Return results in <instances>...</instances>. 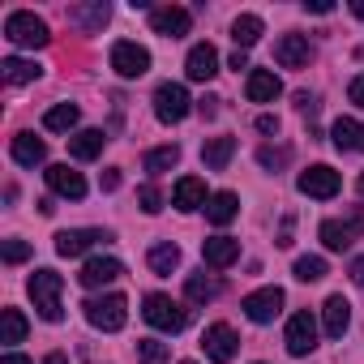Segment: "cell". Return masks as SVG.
<instances>
[{
  "label": "cell",
  "mask_w": 364,
  "mask_h": 364,
  "mask_svg": "<svg viewBox=\"0 0 364 364\" xmlns=\"http://www.w3.org/2000/svg\"><path fill=\"white\" fill-rule=\"evenodd\" d=\"M141 317L154 326V330H163V334H180L189 326V309L180 304V300H171V296H163V291H150L146 300H141Z\"/></svg>",
  "instance_id": "cell-1"
},
{
  "label": "cell",
  "mask_w": 364,
  "mask_h": 364,
  "mask_svg": "<svg viewBox=\"0 0 364 364\" xmlns=\"http://www.w3.org/2000/svg\"><path fill=\"white\" fill-rule=\"evenodd\" d=\"M26 287H31L35 313H39L43 321H52V326H56V321L65 317V304H60V287H65V279H60L56 270H48V266H43V270H35V274H31V283H26Z\"/></svg>",
  "instance_id": "cell-2"
},
{
  "label": "cell",
  "mask_w": 364,
  "mask_h": 364,
  "mask_svg": "<svg viewBox=\"0 0 364 364\" xmlns=\"http://www.w3.org/2000/svg\"><path fill=\"white\" fill-rule=\"evenodd\" d=\"M82 309H86V321H90L95 330H107V334L124 330V321H129V300H124L120 291H107V296H90Z\"/></svg>",
  "instance_id": "cell-3"
},
{
  "label": "cell",
  "mask_w": 364,
  "mask_h": 364,
  "mask_svg": "<svg viewBox=\"0 0 364 364\" xmlns=\"http://www.w3.org/2000/svg\"><path fill=\"white\" fill-rule=\"evenodd\" d=\"M5 39H9L14 48H48V43H52V31H48V22L35 18L31 9H18V14L5 18Z\"/></svg>",
  "instance_id": "cell-4"
},
{
  "label": "cell",
  "mask_w": 364,
  "mask_h": 364,
  "mask_svg": "<svg viewBox=\"0 0 364 364\" xmlns=\"http://www.w3.org/2000/svg\"><path fill=\"white\" fill-rule=\"evenodd\" d=\"M317 236H321V245H326L330 253L351 249V240H360V236H364V206H351L343 219H326Z\"/></svg>",
  "instance_id": "cell-5"
},
{
  "label": "cell",
  "mask_w": 364,
  "mask_h": 364,
  "mask_svg": "<svg viewBox=\"0 0 364 364\" xmlns=\"http://www.w3.org/2000/svg\"><path fill=\"white\" fill-rule=\"evenodd\" d=\"M193 112V99H189V90L180 86V82H163L159 90H154V116L163 120V124H180Z\"/></svg>",
  "instance_id": "cell-6"
},
{
  "label": "cell",
  "mask_w": 364,
  "mask_h": 364,
  "mask_svg": "<svg viewBox=\"0 0 364 364\" xmlns=\"http://www.w3.org/2000/svg\"><path fill=\"white\" fill-rule=\"evenodd\" d=\"M296 189L304 193V198H317V202H330L338 189H343V176L334 171V167H326V163H313L309 171H300V180H296Z\"/></svg>",
  "instance_id": "cell-7"
},
{
  "label": "cell",
  "mask_w": 364,
  "mask_h": 364,
  "mask_svg": "<svg viewBox=\"0 0 364 364\" xmlns=\"http://www.w3.org/2000/svg\"><path fill=\"white\" fill-rule=\"evenodd\" d=\"M202 347H206V360H210V364H232L236 351H240V334H236L228 321H215V326H206Z\"/></svg>",
  "instance_id": "cell-8"
},
{
  "label": "cell",
  "mask_w": 364,
  "mask_h": 364,
  "mask_svg": "<svg viewBox=\"0 0 364 364\" xmlns=\"http://www.w3.org/2000/svg\"><path fill=\"white\" fill-rule=\"evenodd\" d=\"M150 31L163 39H180V35L193 31V14L180 9V5H159V9H150Z\"/></svg>",
  "instance_id": "cell-9"
},
{
  "label": "cell",
  "mask_w": 364,
  "mask_h": 364,
  "mask_svg": "<svg viewBox=\"0 0 364 364\" xmlns=\"http://www.w3.org/2000/svg\"><path fill=\"white\" fill-rule=\"evenodd\" d=\"M240 309H245V317H249V321L270 326V321L279 317V309H283V287H262V291H249Z\"/></svg>",
  "instance_id": "cell-10"
},
{
  "label": "cell",
  "mask_w": 364,
  "mask_h": 364,
  "mask_svg": "<svg viewBox=\"0 0 364 364\" xmlns=\"http://www.w3.org/2000/svg\"><path fill=\"white\" fill-rule=\"evenodd\" d=\"M283 343H287V351H291V355H309V351L317 347V317H313L309 309H304V313H291Z\"/></svg>",
  "instance_id": "cell-11"
},
{
  "label": "cell",
  "mask_w": 364,
  "mask_h": 364,
  "mask_svg": "<svg viewBox=\"0 0 364 364\" xmlns=\"http://www.w3.org/2000/svg\"><path fill=\"white\" fill-rule=\"evenodd\" d=\"M112 69H116L120 77H141V73L150 69V52H146L141 43L120 39V43H112Z\"/></svg>",
  "instance_id": "cell-12"
},
{
  "label": "cell",
  "mask_w": 364,
  "mask_h": 364,
  "mask_svg": "<svg viewBox=\"0 0 364 364\" xmlns=\"http://www.w3.org/2000/svg\"><path fill=\"white\" fill-rule=\"evenodd\" d=\"M99 240H112V232H99V228H69V232H56V253H60V257H82V253H90Z\"/></svg>",
  "instance_id": "cell-13"
},
{
  "label": "cell",
  "mask_w": 364,
  "mask_h": 364,
  "mask_svg": "<svg viewBox=\"0 0 364 364\" xmlns=\"http://www.w3.org/2000/svg\"><path fill=\"white\" fill-rule=\"evenodd\" d=\"M43 176H48V189H52L56 198H69V202H82V198H86V180H82V171H73L69 163H56V167H48Z\"/></svg>",
  "instance_id": "cell-14"
},
{
  "label": "cell",
  "mask_w": 364,
  "mask_h": 364,
  "mask_svg": "<svg viewBox=\"0 0 364 364\" xmlns=\"http://www.w3.org/2000/svg\"><path fill=\"white\" fill-rule=\"evenodd\" d=\"M274 60H279L283 69H304V65L313 60V43H309V35H283V39L274 43Z\"/></svg>",
  "instance_id": "cell-15"
},
{
  "label": "cell",
  "mask_w": 364,
  "mask_h": 364,
  "mask_svg": "<svg viewBox=\"0 0 364 364\" xmlns=\"http://www.w3.org/2000/svg\"><path fill=\"white\" fill-rule=\"evenodd\" d=\"M185 73H189V82H210V77L219 73V52H215V43H193L189 56H185Z\"/></svg>",
  "instance_id": "cell-16"
},
{
  "label": "cell",
  "mask_w": 364,
  "mask_h": 364,
  "mask_svg": "<svg viewBox=\"0 0 364 364\" xmlns=\"http://www.w3.org/2000/svg\"><path fill=\"white\" fill-rule=\"evenodd\" d=\"M120 274H124V266H120L116 257H90V262L82 266L77 283H82L86 291H95V287H107V283H116Z\"/></svg>",
  "instance_id": "cell-17"
},
{
  "label": "cell",
  "mask_w": 364,
  "mask_h": 364,
  "mask_svg": "<svg viewBox=\"0 0 364 364\" xmlns=\"http://www.w3.org/2000/svg\"><path fill=\"white\" fill-rule=\"evenodd\" d=\"M210 198H206V180L202 176H180L176 180V189H171V206L176 210H198V206H206Z\"/></svg>",
  "instance_id": "cell-18"
},
{
  "label": "cell",
  "mask_w": 364,
  "mask_h": 364,
  "mask_svg": "<svg viewBox=\"0 0 364 364\" xmlns=\"http://www.w3.org/2000/svg\"><path fill=\"white\" fill-rule=\"evenodd\" d=\"M202 257H206L210 270H228V266H236V257H240V240H232V236H210V240H202Z\"/></svg>",
  "instance_id": "cell-19"
},
{
  "label": "cell",
  "mask_w": 364,
  "mask_h": 364,
  "mask_svg": "<svg viewBox=\"0 0 364 364\" xmlns=\"http://www.w3.org/2000/svg\"><path fill=\"white\" fill-rule=\"evenodd\" d=\"M245 95H249V103H274L283 95V82L270 69H253L249 82H245Z\"/></svg>",
  "instance_id": "cell-20"
},
{
  "label": "cell",
  "mask_w": 364,
  "mask_h": 364,
  "mask_svg": "<svg viewBox=\"0 0 364 364\" xmlns=\"http://www.w3.org/2000/svg\"><path fill=\"white\" fill-rule=\"evenodd\" d=\"M9 150H14V163H18V167H39V163L48 159V141L35 137V133H18Z\"/></svg>",
  "instance_id": "cell-21"
},
{
  "label": "cell",
  "mask_w": 364,
  "mask_h": 364,
  "mask_svg": "<svg viewBox=\"0 0 364 364\" xmlns=\"http://www.w3.org/2000/svg\"><path fill=\"white\" fill-rule=\"evenodd\" d=\"M321 326H326L330 338H343L347 326H351V304H347L343 296H330V300L321 304Z\"/></svg>",
  "instance_id": "cell-22"
},
{
  "label": "cell",
  "mask_w": 364,
  "mask_h": 364,
  "mask_svg": "<svg viewBox=\"0 0 364 364\" xmlns=\"http://www.w3.org/2000/svg\"><path fill=\"white\" fill-rule=\"evenodd\" d=\"M103 146H107V133H103V129H82V133H73V137H69V154H73V159H82V163L99 159V154H103Z\"/></svg>",
  "instance_id": "cell-23"
},
{
  "label": "cell",
  "mask_w": 364,
  "mask_h": 364,
  "mask_svg": "<svg viewBox=\"0 0 364 364\" xmlns=\"http://www.w3.org/2000/svg\"><path fill=\"white\" fill-rule=\"evenodd\" d=\"M330 141H334V150H364V124H355L351 116H338L334 124H330Z\"/></svg>",
  "instance_id": "cell-24"
},
{
  "label": "cell",
  "mask_w": 364,
  "mask_h": 364,
  "mask_svg": "<svg viewBox=\"0 0 364 364\" xmlns=\"http://www.w3.org/2000/svg\"><path fill=\"white\" fill-rule=\"evenodd\" d=\"M236 215H240V198H236V193H228V189H223V193H210V202H206V219H210L215 228H228Z\"/></svg>",
  "instance_id": "cell-25"
},
{
  "label": "cell",
  "mask_w": 364,
  "mask_h": 364,
  "mask_svg": "<svg viewBox=\"0 0 364 364\" xmlns=\"http://www.w3.org/2000/svg\"><path fill=\"white\" fill-rule=\"evenodd\" d=\"M232 154H236V137H210V141L202 146V163H206L210 171H223V167L232 163Z\"/></svg>",
  "instance_id": "cell-26"
},
{
  "label": "cell",
  "mask_w": 364,
  "mask_h": 364,
  "mask_svg": "<svg viewBox=\"0 0 364 364\" xmlns=\"http://www.w3.org/2000/svg\"><path fill=\"white\" fill-rule=\"evenodd\" d=\"M43 69L35 65V60H22V56H9V60H0V77H5L9 86H26V82H35Z\"/></svg>",
  "instance_id": "cell-27"
},
{
  "label": "cell",
  "mask_w": 364,
  "mask_h": 364,
  "mask_svg": "<svg viewBox=\"0 0 364 364\" xmlns=\"http://www.w3.org/2000/svg\"><path fill=\"white\" fill-rule=\"evenodd\" d=\"M262 18L257 14H240L236 22H232V39H236V52H245V48H253L257 39H262Z\"/></svg>",
  "instance_id": "cell-28"
},
{
  "label": "cell",
  "mask_w": 364,
  "mask_h": 364,
  "mask_svg": "<svg viewBox=\"0 0 364 364\" xmlns=\"http://www.w3.org/2000/svg\"><path fill=\"white\" fill-rule=\"evenodd\" d=\"M77 120H82L77 103H56V107H48L43 129H48V133H69V129H77Z\"/></svg>",
  "instance_id": "cell-29"
},
{
  "label": "cell",
  "mask_w": 364,
  "mask_h": 364,
  "mask_svg": "<svg viewBox=\"0 0 364 364\" xmlns=\"http://www.w3.org/2000/svg\"><path fill=\"white\" fill-rule=\"evenodd\" d=\"M146 266H150L154 274H171V270H180V245H171V240L154 245V249L146 253Z\"/></svg>",
  "instance_id": "cell-30"
},
{
  "label": "cell",
  "mask_w": 364,
  "mask_h": 364,
  "mask_svg": "<svg viewBox=\"0 0 364 364\" xmlns=\"http://www.w3.org/2000/svg\"><path fill=\"white\" fill-rule=\"evenodd\" d=\"M26 317H22V309H5V313H0V343H5V347H14V343H22L26 338Z\"/></svg>",
  "instance_id": "cell-31"
},
{
  "label": "cell",
  "mask_w": 364,
  "mask_h": 364,
  "mask_svg": "<svg viewBox=\"0 0 364 364\" xmlns=\"http://www.w3.org/2000/svg\"><path fill=\"white\" fill-rule=\"evenodd\" d=\"M107 18H112V9L103 5V0H95V5H77V9H69V22H82L86 31H99V26H107Z\"/></svg>",
  "instance_id": "cell-32"
},
{
  "label": "cell",
  "mask_w": 364,
  "mask_h": 364,
  "mask_svg": "<svg viewBox=\"0 0 364 364\" xmlns=\"http://www.w3.org/2000/svg\"><path fill=\"white\" fill-rule=\"evenodd\" d=\"M146 171L150 176H163V171H171L176 163H180V146H154V150H146Z\"/></svg>",
  "instance_id": "cell-33"
},
{
  "label": "cell",
  "mask_w": 364,
  "mask_h": 364,
  "mask_svg": "<svg viewBox=\"0 0 364 364\" xmlns=\"http://www.w3.org/2000/svg\"><path fill=\"white\" fill-rule=\"evenodd\" d=\"M185 296H189L193 304H210V300L219 296V283H215L210 274H189V279H185Z\"/></svg>",
  "instance_id": "cell-34"
},
{
  "label": "cell",
  "mask_w": 364,
  "mask_h": 364,
  "mask_svg": "<svg viewBox=\"0 0 364 364\" xmlns=\"http://www.w3.org/2000/svg\"><path fill=\"white\" fill-rule=\"evenodd\" d=\"M167 355H171L167 343H159V338H137V360H141V364H167Z\"/></svg>",
  "instance_id": "cell-35"
},
{
  "label": "cell",
  "mask_w": 364,
  "mask_h": 364,
  "mask_svg": "<svg viewBox=\"0 0 364 364\" xmlns=\"http://www.w3.org/2000/svg\"><path fill=\"white\" fill-rule=\"evenodd\" d=\"M296 279H300V283L326 279V257H296Z\"/></svg>",
  "instance_id": "cell-36"
},
{
  "label": "cell",
  "mask_w": 364,
  "mask_h": 364,
  "mask_svg": "<svg viewBox=\"0 0 364 364\" xmlns=\"http://www.w3.org/2000/svg\"><path fill=\"white\" fill-rule=\"evenodd\" d=\"M287 159H291V150H287V146H262V150H257V163H262V167H270V171H279Z\"/></svg>",
  "instance_id": "cell-37"
},
{
  "label": "cell",
  "mask_w": 364,
  "mask_h": 364,
  "mask_svg": "<svg viewBox=\"0 0 364 364\" xmlns=\"http://www.w3.org/2000/svg\"><path fill=\"white\" fill-rule=\"evenodd\" d=\"M31 253H35V249H31L26 240H5V249H0V257H5L9 266H22V262H26Z\"/></svg>",
  "instance_id": "cell-38"
},
{
  "label": "cell",
  "mask_w": 364,
  "mask_h": 364,
  "mask_svg": "<svg viewBox=\"0 0 364 364\" xmlns=\"http://www.w3.org/2000/svg\"><path fill=\"white\" fill-rule=\"evenodd\" d=\"M137 202H141L146 215H159V210H163V193H159L154 185H141V189H137Z\"/></svg>",
  "instance_id": "cell-39"
},
{
  "label": "cell",
  "mask_w": 364,
  "mask_h": 364,
  "mask_svg": "<svg viewBox=\"0 0 364 364\" xmlns=\"http://www.w3.org/2000/svg\"><path fill=\"white\" fill-rule=\"evenodd\" d=\"M317 107H321V103H317L309 90H300V95H296V112H300V116H317Z\"/></svg>",
  "instance_id": "cell-40"
},
{
  "label": "cell",
  "mask_w": 364,
  "mask_h": 364,
  "mask_svg": "<svg viewBox=\"0 0 364 364\" xmlns=\"http://www.w3.org/2000/svg\"><path fill=\"white\" fill-rule=\"evenodd\" d=\"M347 99H351L355 107H364V73H360V77H351V86H347Z\"/></svg>",
  "instance_id": "cell-41"
},
{
  "label": "cell",
  "mask_w": 364,
  "mask_h": 364,
  "mask_svg": "<svg viewBox=\"0 0 364 364\" xmlns=\"http://www.w3.org/2000/svg\"><path fill=\"white\" fill-rule=\"evenodd\" d=\"M99 185H103V193H116V189H120V167H107Z\"/></svg>",
  "instance_id": "cell-42"
},
{
  "label": "cell",
  "mask_w": 364,
  "mask_h": 364,
  "mask_svg": "<svg viewBox=\"0 0 364 364\" xmlns=\"http://www.w3.org/2000/svg\"><path fill=\"white\" fill-rule=\"evenodd\" d=\"M257 133H279V116L262 112V116H257Z\"/></svg>",
  "instance_id": "cell-43"
},
{
  "label": "cell",
  "mask_w": 364,
  "mask_h": 364,
  "mask_svg": "<svg viewBox=\"0 0 364 364\" xmlns=\"http://www.w3.org/2000/svg\"><path fill=\"white\" fill-rule=\"evenodd\" d=\"M304 9H309V14H334L330 0H304Z\"/></svg>",
  "instance_id": "cell-44"
},
{
  "label": "cell",
  "mask_w": 364,
  "mask_h": 364,
  "mask_svg": "<svg viewBox=\"0 0 364 364\" xmlns=\"http://www.w3.org/2000/svg\"><path fill=\"white\" fill-rule=\"evenodd\" d=\"M347 274H351V283H355V287H364V257H355Z\"/></svg>",
  "instance_id": "cell-45"
},
{
  "label": "cell",
  "mask_w": 364,
  "mask_h": 364,
  "mask_svg": "<svg viewBox=\"0 0 364 364\" xmlns=\"http://www.w3.org/2000/svg\"><path fill=\"white\" fill-rule=\"evenodd\" d=\"M215 103H219V99H202V103H198V112H202V116H215V112H219Z\"/></svg>",
  "instance_id": "cell-46"
},
{
  "label": "cell",
  "mask_w": 364,
  "mask_h": 364,
  "mask_svg": "<svg viewBox=\"0 0 364 364\" xmlns=\"http://www.w3.org/2000/svg\"><path fill=\"white\" fill-rule=\"evenodd\" d=\"M0 364H35V360H26V355H18V351H9L5 360H0Z\"/></svg>",
  "instance_id": "cell-47"
},
{
  "label": "cell",
  "mask_w": 364,
  "mask_h": 364,
  "mask_svg": "<svg viewBox=\"0 0 364 364\" xmlns=\"http://www.w3.org/2000/svg\"><path fill=\"white\" fill-rule=\"evenodd\" d=\"M232 69H236V73H240V69H249V56H245V52H236V56H232Z\"/></svg>",
  "instance_id": "cell-48"
},
{
  "label": "cell",
  "mask_w": 364,
  "mask_h": 364,
  "mask_svg": "<svg viewBox=\"0 0 364 364\" xmlns=\"http://www.w3.org/2000/svg\"><path fill=\"white\" fill-rule=\"evenodd\" d=\"M43 364H69V355H65V351H52V355H48Z\"/></svg>",
  "instance_id": "cell-49"
},
{
  "label": "cell",
  "mask_w": 364,
  "mask_h": 364,
  "mask_svg": "<svg viewBox=\"0 0 364 364\" xmlns=\"http://www.w3.org/2000/svg\"><path fill=\"white\" fill-rule=\"evenodd\" d=\"M351 14H355V18L364 22V0H355V5H351Z\"/></svg>",
  "instance_id": "cell-50"
},
{
  "label": "cell",
  "mask_w": 364,
  "mask_h": 364,
  "mask_svg": "<svg viewBox=\"0 0 364 364\" xmlns=\"http://www.w3.org/2000/svg\"><path fill=\"white\" fill-rule=\"evenodd\" d=\"M360 193H364V171H360Z\"/></svg>",
  "instance_id": "cell-51"
},
{
  "label": "cell",
  "mask_w": 364,
  "mask_h": 364,
  "mask_svg": "<svg viewBox=\"0 0 364 364\" xmlns=\"http://www.w3.org/2000/svg\"><path fill=\"white\" fill-rule=\"evenodd\" d=\"M180 364H193V360H180Z\"/></svg>",
  "instance_id": "cell-52"
}]
</instances>
